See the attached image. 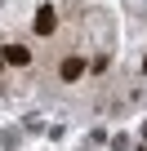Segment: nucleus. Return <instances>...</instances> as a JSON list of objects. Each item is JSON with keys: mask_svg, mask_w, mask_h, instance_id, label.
Returning <instances> with one entry per match:
<instances>
[{"mask_svg": "<svg viewBox=\"0 0 147 151\" xmlns=\"http://www.w3.org/2000/svg\"><path fill=\"white\" fill-rule=\"evenodd\" d=\"M54 27H58L54 5H40V14H36V31H40V36H54Z\"/></svg>", "mask_w": 147, "mask_h": 151, "instance_id": "f257e3e1", "label": "nucleus"}, {"mask_svg": "<svg viewBox=\"0 0 147 151\" xmlns=\"http://www.w3.org/2000/svg\"><path fill=\"white\" fill-rule=\"evenodd\" d=\"M58 76H62V80H80V76H85V58H62Z\"/></svg>", "mask_w": 147, "mask_h": 151, "instance_id": "f03ea898", "label": "nucleus"}, {"mask_svg": "<svg viewBox=\"0 0 147 151\" xmlns=\"http://www.w3.org/2000/svg\"><path fill=\"white\" fill-rule=\"evenodd\" d=\"M5 62H9V67H27V62H31L27 45H9V49H5Z\"/></svg>", "mask_w": 147, "mask_h": 151, "instance_id": "7ed1b4c3", "label": "nucleus"}, {"mask_svg": "<svg viewBox=\"0 0 147 151\" xmlns=\"http://www.w3.org/2000/svg\"><path fill=\"white\" fill-rule=\"evenodd\" d=\"M143 71H147V58H143Z\"/></svg>", "mask_w": 147, "mask_h": 151, "instance_id": "20e7f679", "label": "nucleus"}, {"mask_svg": "<svg viewBox=\"0 0 147 151\" xmlns=\"http://www.w3.org/2000/svg\"><path fill=\"white\" fill-rule=\"evenodd\" d=\"M143 133H147V124H143Z\"/></svg>", "mask_w": 147, "mask_h": 151, "instance_id": "39448f33", "label": "nucleus"}]
</instances>
